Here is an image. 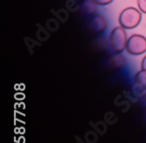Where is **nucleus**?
Instances as JSON below:
<instances>
[{
  "mask_svg": "<svg viewBox=\"0 0 146 143\" xmlns=\"http://www.w3.org/2000/svg\"><path fill=\"white\" fill-rule=\"evenodd\" d=\"M142 13L135 7H128L122 11L119 15V24L124 29H134L140 24Z\"/></svg>",
  "mask_w": 146,
  "mask_h": 143,
  "instance_id": "1",
  "label": "nucleus"
},
{
  "mask_svg": "<svg viewBox=\"0 0 146 143\" xmlns=\"http://www.w3.org/2000/svg\"><path fill=\"white\" fill-rule=\"evenodd\" d=\"M127 33L125 32V29L123 27L116 26L115 27L110 37V43L114 50L115 53H121L126 49V45H127Z\"/></svg>",
  "mask_w": 146,
  "mask_h": 143,
  "instance_id": "2",
  "label": "nucleus"
},
{
  "mask_svg": "<svg viewBox=\"0 0 146 143\" xmlns=\"http://www.w3.org/2000/svg\"><path fill=\"white\" fill-rule=\"evenodd\" d=\"M127 51L134 56L141 55L146 51V38L139 34L131 35L127 40Z\"/></svg>",
  "mask_w": 146,
  "mask_h": 143,
  "instance_id": "3",
  "label": "nucleus"
},
{
  "mask_svg": "<svg viewBox=\"0 0 146 143\" xmlns=\"http://www.w3.org/2000/svg\"><path fill=\"white\" fill-rule=\"evenodd\" d=\"M88 26L92 32L96 33H101L103 32L107 28V21L103 16L96 14L90 19Z\"/></svg>",
  "mask_w": 146,
  "mask_h": 143,
  "instance_id": "4",
  "label": "nucleus"
},
{
  "mask_svg": "<svg viewBox=\"0 0 146 143\" xmlns=\"http://www.w3.org/2000/svg\"><path fill=\"white\" fill-rule=\"evenodd\" d=\"M97 5L94 0H84L81 4V11L87 16L94 15L97 11Z\"/></svg>",
  "mask_w": 146,
  "mask_h": 143,
  "instance_id": "5",
  "label": "nucleus"
},
{
  "mask_svg": "<svg viewBox=\"0 0 146 143\" xmlns=\"http://www.w3.org/2000/svg\"><path fill=\"white\" fill-rule=\"evenodd\" d=\"M135 81L137 85L146 87V70L138 71L135 75Z\"/></svg>",
  "mask_w": 146,
  "mask_h": 143,
  "instance_id": "6",
  "label": "nucleus"
},
{
  "mask_svg": "<svg viewBox=\"0 0 146 143\" xmlns=\"http://www.w3.org/2000/svg\"><path fill=\"white\" fill-rule=\"evenodd\" d=\"M137 3L138 10L143 13L146 14V0H137Z\"/></svg>",
  "mask_w": 146,
  "mask_h": 143,
  "instance_id": "7",
  "label": "nucleus"
},
{
  "mask_svg": "<svg viewBox=\"0 0 146 143\" xmlns=\"http://www.w3.org/2000/svg\"><path fill=\"white\" fill-rule=\"evenodd\" d=\"M98 5H107L112 3L114 0H94Z\"/></svg>",
  "mask_w": 146,
  "mask_h": 143,
  "instance_id": "8",
  "label": "nucleus"
},
{
  "mask_svg": "<svg viewBox=\"0 0 146 143\" xmlns=\"http://www.w3.org/2000/svg\"><path fill=\"white\" fill-rule=\"evenodd\" d=\"M141 68L143 70H146V55L143 57V60H142V63H141Z\"/></svg>",
  "mask_w": 146,
  "mask_h": 143,
  "instance_id": "9",
  "label": "nucleus"
},
{
  "mask_svg": "<svg viewBox=\"0 0 146 143\" xmlns=\"http://www.w3.org/2000/svg\"><path fill=\"white\" fill-rule=\"evenodd\" d=\"M143 97H144V99L146 100V88L144 89V92H143Z\"/></svg>",
  "mask_w": 146,
  "mask_h": 143,
  "instance_id": "10",
  "label": "nucleus"
}]
</instances>
